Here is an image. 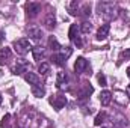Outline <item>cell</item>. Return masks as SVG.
<instances>
[{
	"label": "cell",
	"instance_id": "36",
	"mask_svg": "<svg viewBox=\"0 0 130 128\" xmlns=\"http://www.w3.org/2000/svg\"><path fill=\"white\" fill-rule=\"evenodd\" d=\"M103 128H104V127H103Z\"/></svg>",
	"mask_w": 130,
	"mask_h": 128
},
{
	"label": "cell",
	"instance_id": "32",
	"mask_svg": "<svg viewBox=\"0 0 130 128\" xmlns=\"http://www.w3.org/2000/svg\"><path fill=\"white\" fill-rule=\"evenodd\" d=\"M126 94H127V96L130 98V84L127 86V89H126Z\"/></svg>",
	"mask_w": 130,
	"mask_h": 128
},
{
	"label": "cell",
	"instance_id": "19",
	"mask_svg": "<svg viewBox=\"0 0 130 128\" xmlns=\"http://www.w3.org/2000/svg\"><path fill=\"white\" fill-rule=\"evenodd\" d=\"M52 62L55 65H58V66H64V65L67 63V59H65L61 53H55V54L52 56Z\"/></svg>",
	"mask_w": 130,
	"mask_h": 128
},
{
	"label": "cell",
	"instance_id": "34",
	"mask_svg": "<svg viewBox=\"0 0 130 128\" xmlns=\"http://www.w3.org/2000/svg\"><path fill=\"white\" fill-rule=\"evenodd\" d=\"M2 101H3V98H2V95H0V105H2Z\"/></svg>",
	"mask_w": 130,
	"mask_h": 128
},
{
	"label": "cell",
	"instance_id": "30",
	"mask_svg": "<svg viewBox=\"0 0 130 128\" xmlns=\"http://www.w3.org/2000/svg\"><path fill=\"white\" fill-rule=\"evenodd\" d=\"M97 80H98V83H100L101 86H106V84H107V80H106V75H104V74H98Z\"/></svg>",
	"mask_w": 130,
	"mask_h": 128
},
{
	"label": "cell",
	"instance_id": "17",
	"mask_svg": "<svg viewBox=\"0 0 130 128\" xmlns=\"http://www.w3.org/2000/svg\"><path fill=\"white\" fill-rule=\"evenodd\" d=\"M32 54H33V59H35L36 62H41V60H42V57H44V48H42V47H39V45L33 47V48H32Z\"/></svg>",
	"mask_w": 130,
	"mask_h": 128
},
{
	"label": "cell",
	"instance_id": "4",
	"mask_svg": "<svg viewBox=\"0 0 130 128\" xmlns=\"http://www.w3.org/2000/svg\"><path fill=\"white\" fill-rule=\"evenodd\" d=\"M50 104L53 105V109L55 110H62L65 107V104H67V96L64 94H56V95H53L50 98Z\"/></svg>",
	"mask_w": 130,
	"mask_h": 128
},
{
	"label": "cell",
	"instance_id": "3",
	"mask_svg": "<svg viewBox=\"0 0 130 128\" xmlns=\"http://www.w3.org/2000/svg\"><path fill=\"white\" fill-rule=\"evenodd\" d=\"M29 69H30L29 62L24 60V59H20V60H17V63L12 66V74H15V75L26 74V72H29Z\"/></svg>",
	"mask_w": 130,
	"mask_h": 128
},
{
	"label": "cell",
	"instance_id": "35",
	"mask_svg": "<svg viewBox=\"0 0 130 128\" xmlns=\"http://www.w3.org/2000/svg\"><path fill=\"white\" fill-rule=\"evenodd\" d=\"M17 128H23V127H17Z\"/></svg>",
	"mask_w": 130,
	"mask_h": 128
},
{
	"label": "cell",
	"instance_id": "7",
	"mask_svg": "<svg viewBox=\"0 0 130 128\" xmlns=\"http://www.w3.org/2000/svg\"><path fill=\"white\" fill-rule=\"evenodd\" d=\"M44 24H45V27H47L48 30L55 29V26H56V17H55V9H53V11L50 9V11L47 12L45 18H44Z\"/></svg>",
	"mask_w": 130,
	"mask_h": 128
},
{
	"label": "cell",
	"instance_id": "15",
	"mask_svg": "<svg viewBox=\"0 0 130 128\" xmlns=\"http://www.w3.org/2000/svg\"><path fill=\"white\" fill-rule=\"evenodd\" d=\"M113 124H115L117 128H126L129 125V121H127V118H124L123 115H117V118L113 119Z\"/></svg>",
	"mask_w": 130,
	"mask_h": 128
},
{
	"label": "cell",
	"instance_id": "1",
	"mask_svg": "<svg viewBox=\"0 0 130 128\" xmlns=\"http://www.w3.org/2000/svg\"><path fill=\"white\" fill-rule=\"evenodd\" d=\"M97 12L100 17H103L106 21H112L118 15V6L112 2H98L97 3Z\"/></svg>",
	"mask_w": 130,
	"mask_h": 128
},
{
	"label": "cell",
	"instance_id": "9",
	"mask_svg": "<svg viewBox=\"0 0 130 128\" xmlns=\"http://www.w3.org/2000/svg\"><path fill=\"white\" fill-rule=\"evenodd\" d=\"M68 74L64 72V71H61V72H58V77H56V88L58 89H65L67 88V84H68Z\"/></svg>",
	"mask_w": 130,
	"mask_h": 128
},
{
	"label": "cell",
	"instance_id": "16",
	"mask_svg": "<svg viewBox=\"0 0 130 128\" xmlns=\"http://www.w3.org/2000/svg\"><path fill=\"white\" fill-rule=\"evenodd\" d=\"M110 101H112V92L103 91V92L100 94V102H101V105H109Z\"/></svg>",
	"mask_w": 130,
	"mask_h": 128
},
{
	"label": "cell",
	"instance_id": "6",
	"mask_svg": "<svg viewBox=\"0 0 130 128\" xmlns=\"http://www.w3.org/2000/svg\"><path fill=\"white\" fill-rule=\"evenodd\" d=\"M41 12V5L39 3H35V2H30L26 5V15L29 18H35L38 17V14Z\"/></svg>",
	"mask_w": 130,
	"mask_h": 128
},
{
	"label": "cell",
	"instance_id": "2",
	"mask_svg": "<svg viewBox=\"0 0 130 128\" xmlns=\"http://www.w3.org/2000/svg\"><path fill=\"white\" fill-rule=\"evenodd\" d=\"M12 47H14L15 53H17V54H20V56H24L26 53L32 51V48H33L32 44H30V41H29V39H26V38L18 39V41H14Z\"/></svg>",
	"mask_w": 130,
	"mask_h": 128
},
{
	"label": "cell",
	"instance_id": "25",
	"mask_svg": "<svg viewBox=\"0 0 130 128\" xmlns=\"http://www.w3.org/2000/svg\"><path fill=\"white\" fill-rule=\"evenodd\" d=\"M79 15L82 17H89L91 15V5L89 3H85L82 6V9H79Z\"/></svg>",
	"mask_w": 130,
	"mask_h": 128
},
{
	"label": "cell",
	"instance_id": "18",
	"mask_svg": "<svg viewBox=\"0 0 130 128\" xmlns=\"http://www.w3.org/2000/svg\"><path fill=\"white\" fill-rule=\"evenodd\" d=\"M32 95L36 96V98H42L45 95V88L42 84H36V86H32Z\"/></svg>",
	"mask_w": 130,
	"mask_h": 128
},
{
	"label": "cell",
	"instance_id": "11",
	"mask_svg": "<svg viewBox=\"0 0 130 128\" xmlns=\"http://www.w3.org/2000/svg\"><path fill=\"white\" fill-rule=\"evenodd\" d=\"M24 80H26L29 84H32V86L41 84V78H39V75H38V74H35V72H30V71L24 74Z\"/></svg>",
	"mask_w": 130,
	"mask_h": 128
},
{
	"label": "cell",
	"instance_id": "14",
	"mask_svg": "<svg viewBox=\"0 0 130 128\" xmlns=\"http://www.w3.org/2000/svg\"><path fill=\"white\" fill-rule=\"evenodd\" d=\"M109 30H110V26L109 24H103L100 29L97 30V39L98 41H104L109 35Z\"/></svg>",
	"mask_w": 130,
	"mask_h": 128
},
{
	"label": "cell",
	"instance_id": "22",
	"mask_svg": "<svg viewBox=\"0 0 130 128\" xmlns=\"http://www.w3.org/2000/svg\"><path fill=\"white\" fill-rule=\"evenodd\" d=\"M107 119H109V115H107L106 112H100L97 116H95V121H94V124H95V125H101V124H104Z\"/></svg>",
	"mask_w": 130,
	"mask_h": 128
},
{
	"label": "cell",
	"instance_id": "5",
	"mask_svg": "<svg viewBox=\"0 0 130 128\" xmlns=\"http://www.w3.org/2000/svg\"><path fill=\"white\" fill-rule=\"evenodd\" d=\"M74 71L76 74H85V72H91V66H89V62L85 59V57H77L76 63H74Z\"/></svg>",
	"mask_w": 130,
	"mask_h": 128
},
{
	"label": "cell",
	"instance_id": "10",
	"mask_svg": "<svg viewBox=\"0 0 130 128\" xmlns=\"http://www.w3.org/2000/svg\"><path fill=\"white\" fill-rule=\"evenodd\" d=\"M27 36L33 39V41H39L41 38H42V30H41V27H38V26H30V27H27Z\"/></svg>",
	"mask_w": 130,
	"mask_h": 128
},
{
	"label": "cell",
	"instance_id": "27",
	"mask_svg": "<svg viewBox=\"0 0 130 128\" xmlns=\"http://www.w3.org/2000/svg\"><path fill=\"white\" fill-rule=\"evenodd\" d=\"M11 119H12V116L8 113V115H5L3 118H2V122H0V127L2 128H9L11 125Z\"/></svg>",
	"mask_w": 130,
	"mask_h": 128
},
{
	"label": "cell",
	"instance_id": "24",
	"mask_svg": "<svg viewBox=\"0 0 130 128\" xmlns=\"http://www.w3.org/2000/svg\"><path fill=\"white\" fill-rule=\"evenodd\" d=\"M38 72H39L41 75H48V72H50V65L47 63V62H41L39 66H38Z\"/></svg>",
	"mask_w": 130,
	"mask_h": 128
},
{
	"label": "cell",
	"instance_id": "31",
	"mask_svg": "<svg viewBox=\"0 0 130 128\" xmlns=\"http://www.w3.org/2000/svg\"><path fill=\"white\" fill-rule=\"evenodd\" d=\"M73 42L76 44V47H77V48H80V47L83 45V41H82V38H80V36H77V38H76V39H74Z\"/></svg>",
	"mask_w": 130,
	"mask_h": 128
},
{
	"label": "cell",
	"instance_id": "12",
	"mask_svg": "<svg viewBox=\"0 0 130 128\" xmlns=\"http://www.w3.org/2000/svg\"><path fill=\"white\" fill-rule=\"evenodd\" d=\"M11 56H12V53H11V50H9L8 47L0 48V65L8 63V62L11 60Z\"/></svg>",
	"mask_w": 130,
	"mask_h": 128
},
{
	"label": "cell",
	"instance_id": "13",
	"mask_svg": "<svg viewBox=\"0 0 130 128\" xmlns=\"http://www.w3.org/2000/svg\"><path fill=\"white\" fill-rule=\"evenodd\" d=\"M112 98L120 104V105H127V98H126V92H121V91H117L112 94Z\"/></svg>",
	"mask_w": 130,
	"mask_h": 128
},
{
	"label": "cell",
	"instance_id": "23",
	"mask_svg": "<svg viewBox=\"0 0 130 128\" xmlns=\"http://www.w3.org/2000/svg\"><path fill=\"white\" fill-rule=\"evenodd\" d=\"M48 48H52L53 51H58V50H61L62 47H61V44L58 42V39H56L55 36H50V38H48Z\"/></svg>",
	"mask_w": 130,
	"mask_h": 128
},
{
	"label": "cell",
	"instance_id": "26",
	"mask_svg": "<svg viewBox=\"0 0 130 128\" xmlns=\"http://www.w3.org/2000/svg\"><path fill=\"white\" fill-rule=\"evenodd\" d=\"M91 30H92V24H91L89 21H83V23L80 24V33H83V35H88Z\"/></svg>",
	"mask_w": 130,
	"mask_h": 128
},
{
	"label": "cell",
	"instance_id": "8",
	"mask_svg": "<svg viewBox=\"0 0 130 128\" xmlns=\"http://www.w3.org/2000/svg\"><path fill=\"white\" fill-rule=\"evenodd\" d=\"M92 92H94V88H92L91 84H86V83H85V84L82 86V89L79 91V96H77L79 101H85V99H88Z\"/></svg>",
	"mask_w": 130,
	"mask_h": 128
},
{
	"label": "cell",
	"instance_id": "29",
	"mask_svg": "<svg viewBox=\"0 0 130 128\" xmlns=\"http://www.w3.org/2000/svg\"><path fill=\"white\" fill-rule=\"evenodd\" d=\"M129 60L130 59V48H127V50H124V51H121V54H120V62H123V60Z\"/></svg>",
	"mask_w": 130,
	"mask_h": 128
},
{
	"label": "cell",
	"instance_id": "21",
	"mask_svg": "<svg viewBox=\"0 0 130 128\" xmlns=\"http://www.w3.org/2000/svg\"><path fill=\"white\" fill-rule=\"evenodd\" d=\"M79 35H80V26H77V24H71V27H70V32H68L70 39H71V41H74V39H76Z\"/></svg>",
	"mask_w": 130,
	"mask_h": 128
},
{
	"label": "cell",
	"instance_id": "33",
	"mask_svg": "<svg viewBox=\"0 0 130 128\" xmlns=\"http://www.w3.org/2000/svg\"><path fill=\"white\" fill-rule=\"evenodd\" d=\"M127 77H129V78H130V66H129V68H127Z\"/></svg>",
	"mask_w": 130,
	"mask_h": 128
},
{
	"label": "cell",
	"instance_id": "20",
	"mask_svg": "<svg viewBox=\"0 0 130 128\" xmlns=\"http://www.w3.org/2000/svg\"><path fill=\"white\" fill-rule=\"evenodd\" d=\"M67 8H68V12H70L71 15H79V2H77V0L70 2V3L67 5Z\"/></svg>",
	"mask_w": 130,
	"mask_h": 128
},
{
	"label": "cell",
	"instance_id": "28",
	"mask_svg": "<svg viewBox=\"0 0 130 128\" xmlns=\"http://www.w3.org/2000/svg\"><path fill=\"white\" fill-rule=\"evenodd\" d=\"M71 53H73V48H71V47H64L62 51H61V54L64 56L65 59H68V57L71 56Z\"/></svg>",
	"mask_w": 130,
	"mask_h": 128
}]
</instances>
